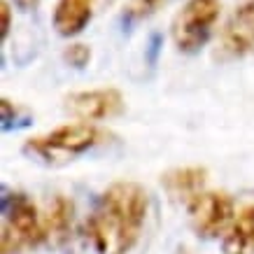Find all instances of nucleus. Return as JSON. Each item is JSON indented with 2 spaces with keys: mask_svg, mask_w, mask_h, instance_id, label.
<instances>
[{
  "mask_svg": "<svg viewBox=\"0 0 254 254\" xmlns=\"http://www.w3.org/2000/svg\"><path fill=\"white\" fill-rule=\"evenodd\" d=\"M0 14H2V28H0V33H2V38H5L9 31V16H12V9H9L7 0H0Z\"/></svg>",
  "mask_w": 254,
  "mask_h": 254,
  "instance_id": "4468645a",
  "label": "nucleus"
},
{
  "mask_svg": "<svg viewBox=\"0 0 254 254\" xmlns=\"http://www.w3.org/2000/svg\"><path fill=\"white\" fill-rule=\"evenodd\" d=\"M89 56H91V52H89L84 45H72L68 52H65V59H68L72 65H77V68H82V65L89 61Z\"/></svg>",
  "mask_w": 254,
  "mask_h": 254,
  "instance_id": "f8f14e48",
  "label": "nucleus"
},
{
  "mask_svg": "<svg viewBox=\"0 0 254 254\" xmlns=\"http://www.w3.org/2000/svg\"><path fill=\"white\" fill-rule=\"evenodd\" d=\"M219 0H189L173 21V40L180 52H198L208 42L210 33L219 19Z\"/></svg>",
  "mask_w": 254,
  "mask_h": 254,
  "instance_id": "20e7f679",
  "label": "nucleus"
},
{
  "mask_svg": "<svg viewBox=\"0 0 254 254\" xmlns=\"http://www.w3.org/2000/svg\"><path fill=\"white\" fill-rule=\"evenodd\" d=\"M205 177H208L205 168H175L161 177V185L168 189L170 196L185 198L189 203L196 193L203 191Z\"/></svg>",
  "mask_w": 254,
  "mask_h": 254,
  "instance_id": "9d476101",
  "label": "nucleus"
},
{
  "mask_svg": "<svg viewBox=\"0 0 254 254\" xmlns=\"http://www.w3.org/2000/svg\"><path fill=\"white\" fill-rule=\"evenodd\" d=\"M93 14V0H59L54 9V28L63 38H72L86 28Z\"/></svg>",
  "mask_w": 254,
  "mask_h": 254,
  "instance_id": "6e6552de",
  "label": "nucleus"
},
{
  "mask_svg": "<svg viewBox=\"0 0 254 254\" xmlns=\"http://www.w3.org/2000/svg\"><path fill=\"white\" fill-rule=\"evenodd\" d=\"M149 193L135 182H117L100 196L89 217V238L98 254H126L140 238Z\"/></svg>",
  "mask_w": 254,
  "mask_h": 254,
  "instance_id": "f257e3e1",
  "label": "nucleus"
},
{
  "mask_svg": "<svg viewBox=\"0 0 254 254\" xmlns=\"http://www.w3.org/2000/svg\"><path fill=\"white\" fill-rule=\"evenodd\" d=\"M224 254H254V203L245 205L224 233Z\"/></svg>",
  "mask_w": 254,
  "mask_h": 254,
  "instance_id": "1a4fd4ad",
  "label": "nucleus"
},
{
  "mask_svg": "<svg viewBox=\"0 0 254 254\" xmlns=\"http://www.w3.org/2000/svg\"><path fill=\"white\" fill-rule=\"evenodd\" d=\"M219 47L229 56H243L254 49V0H247L231 14L222 31Z\"/></svg>",
  "mask_w": 254,
  "mask_h": 254,
  "instance_id": "0eeeda50",
  "label": "nucleus"
},
{
  "mask_svg": "<svg viewBox=\"0 0 254 254\" xmlns=\"http://www.w3.org/2000/svg\"><path fill=\"white\" fill-rule=\"evenodd\" d=\"M189 219L193 231L203 238H219L229 231L231 222L236 219V208L229 193L224 191H198L189 203Z\"/></svg>",
  "mask_w": 254,
  "mask_h": 254,
  "instance_id": "39448f33",
  "label": "nucleus"
},
{
  "mask_svg": "<svg viewBox=\"0 0 254 254\" xmlns=\"http://www.w3.org/2000/svg\"><path fill=\"white\" fill-rule=\"evenodd\" d=\"M159 2H161V0H133L131 7L135 14H147V12H152Z\"/></svg>",
  "mask_w": 254,
  "mask_h": 254,
  "instance_id": "ddd939ff",
  "label": "nucleus"
},
{
  "mask_svg": "<svg viewBox=\"0 0 254 254\" xmlns=\"http://www.w3.org/2000/svg\"><path fill=\"white\" fill-rule=\"evenodd\" d=\"M100 131L89 122H77L61 126L56 131L38 135L26 142V152L38 156L45 163H65L75 156L89 152L93 145H98Z\"/></svg>",
  "mask_w": 254,
  "mask_h": 254,
  "instance_id": "f03ea898",
  "label": "nucleus"
},
{
  "mask_svg": "<svg viewBox=\"0 0 254 254\" xmlns=\"http://www.w3.org/2000/svg\"><path fill=\"white\" fill-rule=\"evenodd\" d=\"M65 110L79 122H98L115 117L124 110V98L117 89H93L68 96Z\"/></svg>",
  "mask_w": 254,
  "mask_h": 254,
  "instance_id": "423d86ee",
  "label": "nucleus"
},
{
  "mask_svg": "<svg viewBox=\"0 0 254 254\" xmlns=\"http://www.w3.org/2000/svg\"><path fill=\"white\" fill-rule=\"evenodd\" d=\"M72 212H75V208H72V203L65 196H56L49 203L42 222H45L47 238L52 240V243L59 245L63 240H68L70 231H72Z\"/></svg>",
  "mask_w": 254,
  "mask_h": 254,
  "instance_id": "9b49d317",
  "label": "nucleus"
},
{
  "mask_svg": "<svg viewBox=\"0 0 254 254\" xmlns=\"http://www.w3.org/2000/svg\"><path fill=\"white\" fill-rule=\"evenodd\" d=\"M42 240H47V231L38 208L23 193L9 196L2 224V254H16L21 247H35Z\"/></svg>",
  "mask_w": 254,
  "mask_h": 254,
  "instance_id": "7ed1b4c3",
  "label": "nucleus"
}]
</instances>
